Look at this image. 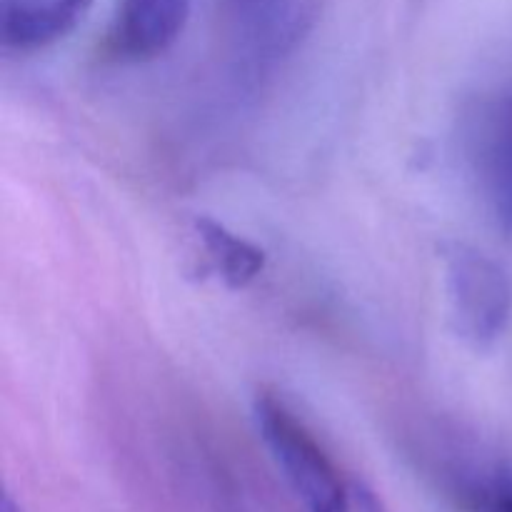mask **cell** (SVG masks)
<instances>
[{"mask_svg": "<svg viewBox=\"0 0 512 512\" xmlns=\"http://www.w3.org/2000/svg\"><path fill=\"white\" fill-rule=\"evenodd\" d=\"M228 3L248 15H265L275 8V3H278V0H228Z\"/></svg>", "mask_w": 512, "mask_h": 512, "instance_id": "cell-9", "label": "cell"}, {"mask_svg": "<svg viewBox=\"0 0 512 512\" xmlns=\"http://www.w3.org/2000/svg\"><path fill=\"white\" fill-rule=\"evenodd\" d=\"M480 180L490 210L512 235V88L488 108L480 130Z\"/></svg>", "mask_w": 512, "mask_h": 512, "instance_id": "cell-5", "label": "cell"}, {"mask_svg": "<svg viewBox=\"0 0 512 512\" xmlns=\"http://www.w3.org/2000/svg\"><path fill=\"white\" fill-rule=\"evenodd\" d=\"M0 512H23V510H20L18 503H15L8 493H5L3 500H0Z\"/></svg>", "mask_w": 512, "mask_h": 512, "instance_id": "cell-10", "label": "cell"}, {"mask_svg": "<svg viewBox=\"0 0 512 512\" xmlns=\"http://www.w3.org/2000/svg\"><path fill=\"white\" fill-rule=\"evenodd\" d=\"M93 0H0V43L33 53L73 33Z\"/></svg>", "mask_w": 512, "mask_h": 512, "instance_id": "cell-4", "label": "cell"}, {"mask_svg": "<svg viewBox=\"0 0 512 512\" xmlns=\"http://www.w3.org/2000/svg\"><path fill=\"white\" fill-rule=\"evenodd\" d=\"M253 418L270 458L275 460L298 500H303L305 510L353 512L350 483H343L323 445L283 400L268 393L258 395Z\"/></svg>", "mask_w": 512, "mask_h": 512, "instance_id": "cell-1", "label": "cell"}, {"mask_svg": "<svg viewBox=\"0 0 512 512\" xmlns=\"http://www.w3.org/2000/svg\"><path fill=\"white\" fill-rule=\"evenodd\" d=\"M443 265L455 333L473 348H490L510 323V278L493 258L465 243L445 245Z\"/></svg>", "mask_w": 512, "mask_h": 512, "instance_id": "cell-2", "label": "cell"}, {"mask_svg": "<svg viewBox=\"0 0 512 512\" xmlns=\"http://www.w3.org/2000/svg\"><path fill=\"white\" fill-rule=\"evenodd\" d=\"M350 503H353V512H388L378 495L358 480H350Z\"/></svg>", "mask_w": 512, "mask_h": 512, "instance_id": "cell-8", "label": "cell"}, {"mask_svg": "<svg viewBox=\"0 0 512 512\" xmlns=\"http://www.w3.org/2000/svg\"><path fill=\"white\" fill-rule=\"evenodd\" d=\"M460 498L468 512H512V465L495 463L473 475Z\"/></svg>", "mask_w": 512, "mask_h": 512, "instance_id": "cell-7", "label": "cell"}, {"mask_svg": "<svg viewBox=\"0 0 512 512\" xmlns=\"http://www.w3.org/2000/svg\"><path fill=\"white\" fill-rule=\"evenodd\" d=\"M190 0H118L108 28V53L128 63L163 55L183 35Z\"/></svg>", "mask_w": 512, "mask_h": 512, "instance_id": "cell-3", "label": "cell"}, {"mask_svg": "<svg viewBox=\"0 0 512 512\" xmlns=\"http://www.w3.org/2000/svg\"><path fill=\"white\" fill-rule=\"evenodd\" d=\"M195 238L203 248L208 268L228 288L240 290L253 283L265 268V250L250 240L230 233L223 223L213 218H195Z\"/></svg>", "mask_w": 512, "mask_h": 512, "instance_id": "cell-6", "label": "cell"}]
</instances>
